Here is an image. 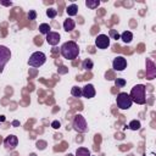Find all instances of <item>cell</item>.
I'll use <instances>...</instances> for the list:
<instances>
[{
    "mask_svg": "<svg viewBox=\"0 0 156 156\" xmlns=\"http://www.w3.org/2000/svg\"><path fill=\"white\" fill-rule=\"evenodd\" d=\"M61 55L66 60H74L79 55V46L76 41L69 40L61 45Z\"/></svg>",
    "mask_w": 156,
    "mask_h": 156,
    "instance_id": "obj_1",
    "label": "cell"
},
{
    "mask_svg": "<svg viewBox=\"0 0 156 156\" xmlns=\"http://www.w3.org/2000/svg\"><path fill=\"white\" fill-rule=\"evenodd\" d=\"M145 93H146L145 85L144 84H136V85H134L132 88L129 96H130V99H132L133 102H135L138 105H144L146 102V95H145Z\"/></svg>",
    "mask_w": 156,
    "mask_h": 156,
    "instance_id": "obj_2",
    "label": "cell"
},
{
    "mask_svg": "<svg viewBox=\"0 0 156 156\" xmlns=\"http://www.w3.org/2000/svg\"><path fill=\"white\" fill-rule=\"evenodd\" d=\"M46 62V55L41 51H35L30 55L29 60H28V65L34 67V68H38L40 66H43L44 63Z\"/></svg>",
    "mask_w": 156,
    "mask_h": 156,
    "instance_id": "obj_3",
    "label": "cell"
},
{
    "mask_svg": "<svg viewBox=\"0 0 156 156\" xmlns=\"http://www.w3.org/2000/svg\"><path fill=\"white\" fill-rule=\"evenodd\" d=\"M116 104H117V107L121 108V110H128L130 108L133 101L129 96V94L127 93H119L116 98Z\"/></svg>",
    "mask_w": 156,
    "mask_h": 156,
    "instance_id": "obj_4",
    "label": "cell"
},
{
    "mask_svg": "<svg viewBox=\"0 0 156 156\" xmlns=\"http://www.w3.org/2000/svg\"><path fill=\"white\" fill-rule=\"evenodd\" d=\"M73 129L78 133H85L88 132V124L85 118L82 115H76L73 119Z\"/></svg>",
    "mask_w": 156,
    "mask_h": 156,
    "instance_id": "obj_5",
    "label": "cell"
},
{
    "mask_svg": "<svg viewBox=\"0 0 156 156\" xmlns=\"http://www.w3.org/2000/svg\"><path fill=\"white\" fill-rule=\"evenodd\" d=\"M10 58H11L10 49L4 45H0V73L4 71V67L10 61Z\"/></svg>",
    "mask_w": 156,
    "mask_h": 156,
    "instance_id": "obj_6",
    "label": "cell"
},
{
    "mask_svg": "<svg viewBox=\"0 0 156 156\" xmlns=\"http://www.w3.org/2000/svg\"><path fill=\"white\" fill-rule=\"evenodd\" d=\"M95 46L98 49H107L110 46V37L106 35V34H99L96 38H95Z\"/></svg>",
    "mask_w": 156,
    "mask_h": 156,
    "instance_id": "obj_7",
    "label": "cell"
},
{
    "mask_svg": "<svg viewBox=\"0 0 156 156\" xmlns=\"http://www.w3.org/2000/svg\"><path fill=\"white\" fill-rule=\"evenodd\" d=\"M112 68H113L115 71H118V72L124 71V69L127 68V60H126L123 56H117V57H115L113 61H112Z\"/></svg>",
    "mask_w": 156,
    "mask_h": 156,
    "instance_id": "obj_8",
    "label": "cell"
},
{
    "mask_svg": "<svg viewBox=\"0 0 156 156\" xmlns=\"http://www.w3.org/2000/svg\"><path fill=\"white\" fill-rule=\"evenodd\" d=\"M4 145L7 150H13L18 145V138L13 134H10L4 139Z\"/></svg>",
    "mask_w": 156,
    "mask_h": 156,
    "instance_id": "obj_9",
    "label": "cell"
},
{
    "mask_svg": "<svg viewBox=\"0 0 156 156\" xmlns=\"http://www.w3.org/2000/svg\"><path fill=\"white\" fill-rule=\"evenodd\" d=\"M95 94H96V91H95V88L93 84H87L82 88V96H84L85 99H91L95 96Z\"/></svg>",
    "mask_w": 156,
    "mask_h": 156,
    "instance_id": "obj_10",
    "label": "cell"
},
{
    "mask_svg": "<svg viewBox=\"0 0 156 156\" xmlns=\"http://www.w3.org/2000/svg\"><path fill=\"white\" fill-rule=\"evenodd\" d=\"M60 38H61V37H60V34H58L57 32H50V33H48V34H46L45 40H46V43H48L49 45L55 46V45H57V44H58Z\"/></svg>",
    "mask_w": 156,
    "mask_h": 156,
    "instance_id": "obj_11",
    "label": "cell"
},
{
    "mask_svg": "<svg viewBox=\"0 0 156 156\" xmlns=\"http://www.w3.org/2000/svg\"><path fill=\"white\" fill-rule=\"evenodd\" d=\"M74 27H76V22H74L72 18L65 20V22H63V29H65L66 32H72V30L74 29Z\"/></svg>",
    "mask_w": 156,
    "mask_h": 156,
    "instance_id": "obj_12",
    "label": "cell"
},
{
    "mask_svg": "<svg viewBox=\"0 0 156 156\" xmlns=\"http://www.w3.org/2000/svg\"><path fill=\"white\" fill-rule=\"evenodd\" d=\"M119 39H122V41H123V43L129 44V43L133 40V33H132V32H129V30H124V32L119 35Z\"/></svg>",
    "mask_w": 156,
    "mask_h": 156,
    "instance_id": "obj_13",
    "label": "cell"
},
{
    "mask_svg": "<svg viewBox=\"0 0 156 156\" xmlns=\"http://www.w3.org/2000/svg\"><path fill=\"white\" fill-rule=\"evenodd\" d=\"M66 12L68 16H76L78 13V6L76 4H71L66 7Z\"/></svg>",
    "mask_w": 156,
    "mask_h": 156,
    "instance_id": "obj_14",
    "label": "cell"
},
{
    "mask_svg": "<svg viewBox=\"0 0 156 156\" xmlns=\"http://www.w3.org/2000/svg\"><path fill=\"white\" fill-rule=\"evenodd\" d=\"M82 68L85 69V71H91L94 68V62L91 58H85L83 62H82Z\"/></svg>",
    "mask_w": 156,
    "mask_h": 156,
    "instance_id": "obj_15",
    "label": "cell"
},
{
    "mask_svg": "<svg viewBox=\"0 0 156 156\" xmlns=\"http://www.w3.org/2000/svg\"><path fill=\"white\" fill-rule=\"evenodd\" d=\"M99 5H100V0H87V1H85V6H87L88 9H90V10L98 9Z\"/></svg>",
    "mask_w": 156,
    "mask_h": 156,
    "instance_id": "obj_16",
    "label": "cell"
},
{
    "mask_svg": "<svg viewBox=\"0 0 156 156\" xmlns=\"http://www.w3.org/2000/svg\"><path fill=\"white\" fill-rule=\"evenodd\" d=\"M128 127H129V129H132V130H139L140 127H141V124H140V121H138V119H133V121L129 122Z\"/></svg>",
    "mask_w": 156,
    "mask_h": 156,
    "instance_id": "obj_17",
    "label": "cell"
},
{
    "mask_svg": "<svg viewBox=\"0 0 156 156\" xmlns=\"http://www.w3.org/2000/svg\"><path fill=\"white\" fill-rule=\"evenodd\" d=\"M39 32L41 34H45L46 35L48 33L51 32V28H50V26L48 23H41V24H39Z\"/></svg>",
    "mask_w": 156,
    "mask_h": 156,
    "instance_id": "obj_18",
    "label": "cell"
},
{
    "mask_svg": "<svg viewBox=\"0 0 156 156\" xmlns=\"http://www.w3.org/2000/svg\"><path fill=\"white\" fill-rule=\"evenodd\" d=\"M76 156H90V151L87 147H78L76 150Z\"/></svg>",
    "mask_w": 156,
    "mask_h": 156,
    "instance_id": "obj_19",
    "label": "cell"
},
{
    "mask_svg": "<svg viewBox=\"0 0 156 156\" xmlns=\"http://www.w3.org/2000/svg\"><path fill=\"white\" fill-rule=\"evenodd\" d=\"M71 94H72V96H74V98H80V96H82V88H79V87H77V85L72 87Z\"/></svg>",
    "mask_w": 156,
    "mask_h": 156,
    "instance_id": "obj_20",
    "label": "cell"
},
{
    "mask_svg": "<svg viewBox=\"0 0 156 156\" xmlns=\"http://www.w3.org/2000/svg\"><path fill=\"white\" fill-rule=\"evenodd\" d=\"M56 15H57V11H56L55 9H48V10H46V16H48L49 18H55Z\"/></svg>",
    "mask_w": 156,
    "mask_h": 156,
    "instance_id": "obj_21",
    "label": "cell"
},
{
    "mask_svg": "<svg viewBox=\"0 0 156 156\" xmlns=\"http://www.w3.org/2000/svg\"><path fill=\"white\" fill-rule=\"evenodd\" d=\"M115 85L117 88H123L126 85V80L123 78H117V79H115Z\"/></svg>",
    "mask_w": 156,
    "mask_h": 156,
    "instance_id": "obj_22",
    "label": "cell"
},
{
    "mask_svg": "<svg viewBox=\"0 0 156 156\" xmlns=\"http://www.w3.org/2000/svg\"><path fill=\"white\" fill-rule=\"evenodd\" d=\"M35 18H37V12L34 10H29V12H28V20L29 21H34Z\"/></svg>",
    "mask_w": 156,
    "mask_h": 156,
    "instance_id": "obj_23",
    "label": "cell"
},
{
    "mask_svg": "<svg viewBox=\"0 0 156 156\" xmlns=\"http://www.w3.org/2000/svg\"><path fill=\"white\" fill-rule=\"evenodd\" d=\"M110 35H111V37H113L116 40H117V39H119V34H118L115 29H111V30H110Z\"/></svg>",
    "mask_w": 156,
    "mask_h": 156,
    "instance_id": "obj_24",
    "label": "cell"
},
{
    "mask_svg": "<svg viewBox=\"0 0 156 156\" xmlns=\"http://www.w3.org/2000/svg\"><path fill=\"white\" fill-rule=\"evenodd\" d=\"M51 127H52V128H55V129L60 128V122H58V121H54V122L51 123Z\"/></svg>",
    "mask_w": 156,
    "mask_h": 156,
    "instance_id": "obj_25",
    "label": "cell"
},
{
    "mask_svg": "<svg viewBox=\"0 0 156 156\" xmlns=\"http://www.w3.org/2000/svg\"><path fill=\"white\" fill-rule=\"evenodd\" d=\"M1 4H2V5H5V6H11V5H12V2H11V1H1Z\"/></svg>",
    "mask_w": 156,
    "mask_h": 156,
    "instance_id": "obj_26",
    "label": "cell"
},
{
    "mask_svg": "<svg viewBox=\"0 0 156 156\" xmlns=\"http://www.w3.org/2000/svg\"><path fill=\"white\" fill-rule=\"evenodd\" d=\"M66 156H73V155H72V154H68V155H66Z\"/></svg>",
    "mask_w": 156,
    "mask_h": 156,
    "instance_id": "obj_27",
    "label": "cell"
},
{
    "mask_svg": "<svg viewBox=\"0 0 156 156\" xmlns=\"http://www.w3.org/2000/svg\"><path fill=\"white\" fill-rule=\"evenodd\" d=\"M30 156H35V154H32V155H30Z\"/></svg>",
    "mask_w": 156,
    "mask_h": 156,
    "instance_id": "obj_28",
    "label": "cell"
}]
</instances>
